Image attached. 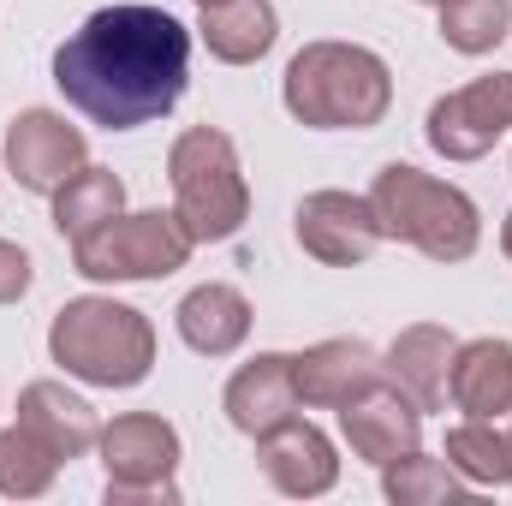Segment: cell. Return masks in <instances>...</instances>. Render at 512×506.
<instances>
[{
  "label": "cell",
  "instance_id": "obj_1",
  "mask_svg": "<svg viewBox=\"0 0 512 506\" xmlns=\"http://www.w3.org/2000/svg\"><path fill=\"white\" fill-rule=\"evenodd\" d=\"M54 84L102 131L167 120L191 84V24L161 6H102L54 48Z\"/></svg>",
  "mask_w": 512,
  "mask_h": 506
},
{
  "label": "cell",
  "instance_id": "obj_2",
  "mask_svg": "<svg viewBox=\"0 0 512 506\" xmlns=\"http://www.w3.org/2000/svg\"><path fill=\"white\" fill-rule=\"evenodd\" d=\"M280 102L310 131H370L393 108V72L364 42H304L286 60Z\"/></svg>",
  "mask_w": 512,
  "mask_h": 506
},
{
  "label": "cell",
  "instance_id": "obj_3",
  "mask_svg": "<svg viewBox=\"0 0 512 506\" xmlns=\"http://www.w3.org/2000/svg\"><path fill=\"white\" fill-rule=\"evenodd\" d=\"M48 358L84 387H137L155 370V322L102 292L66 298L48 322Z\"/></svg>",
  "mask_w": 512,
  "mask_h": 506
},
{
  "label": "cell",
  "instance_id": "obj_4",
  "mask_svg": "<svg viewBox=\"0 0 512 506\" xmlns=\"http://www.w3.org/2000/svg\"><path fill=\"white\" fill-rule=\"evenodd\" d=\"M370 203H376V221H382L387 239L423 251L429 262H465L483 245L477 203L459 185H447L411 161H387L370 185Z\"/></svg>",
  "mask_w": 512,
  "mask_h": 506
},
{
  "label": "cell",
  "instance_id": "obj_5",
  "mask_svg": "<svg viewBox=\"0 0 512 506\" xmlns=\"http://www.w3.org/2000/svg\"><path fill=\"white\" fill-rule=\"evenodd\" d=\"M173 215L197 245H227L251 221V185L239 167V143L221 126H191L167 149Z\"/></svg>",
  "mask_w": 512,
  "mask_h": 506
},
{
  "label": "cell",
  "instance_id": "obj_6",
  "mask_svg": "<svg viewBox=\"0 0 512 506\" xmlns=\"http://www.w3.org/2000/svg\"><path fill=\"white\" fill-rule=\"evenodd\" d=\"M197 251V239L179 227L173 209H143V215H114L90 239L72 245V268L84 280L120 286V280H167Z\"/></svg>",
  "mask_w": 512,
  "mask_h": 506
},
{
  "label": "cell",
  "instance_id": "obj_7",
  "mask_svg": "<svg viewBox=\"0 0 512 506\" xmlns=\"http://www.w3.org/2000/svg\"><path fill=\"white\" fill-rule=\"evenodd\" d=\"M102 471H108V506L131 501H179V429L161 411H126L114 423H102Z\"/></svg>",
  "mask_w": 512,
  "mask_h": 506
},
{
  "label": "cell",
  "instance_id": "obj_8",
  "mask_svg": "<svg viewBox=\"0 0 512 506\" xmlns=\"http://www.w3.org/2000/svg\"><path fill=\"white\" fill-rule=\"evenodd\" d=\"M507 131H512V72H489V78H471L465 90H447L423 120V137L441 161H483Z\"/></svg>",
  "mask_w": 512,
  "mask_h": 506
},
{
  "label": "cell",
  "instance_id": "obj_9",
  "mask_svg": "<svg viewBox=\"0 0 512 506\" xmlns=\"http://www.w3.org/2000/svg\"><path fill=\"white\" fill-rule=\"evenodd\" d=\"M84 161H90V143H84V131L72 126L66 114H54V108L12 114V126H6V173L24 191L54 197Z\"/></svg>",
  "mask_w": 512,
  "mask_h": 506
},
{
  "label": "cell",
  "instance_id": "obj_10",
  "mask_svg": "<svg viewBox=\"0 0 512 506\" xmlns=\"http://www.w3.org/2000/svg\"><path fill=\"white\" fill-rule=\"evenodd\" d=\"M292 233H298L304 256H316L322 268H358L387 239L376 221V203L352 197V191H310L292 215Z\"/></svg>",
  "mask_w": 512,
  "mask_h": 506
},
{
  "label": "cell",
  "instance_id": "obj_11",
  "mask_svg": "<svg viewBox=\"0 0 512 506\" xmlns=\"http://www.w3.org/2000/svg\"><path fill=\"white\" fill-rule=\"evenodd\" d=\"M340 435H346V447H352V459H364V465H393L399 453H417L423 447V405L405 393V387H370L364 399H352V405H340Z\"/></svg>",
  "mask_w": 512,
  "mask_h": 506
},
{
  "label": "cell",
  "instance_id": "obj_12",
  "mask_svg": "<svg viewBox=\"0 0 512 506\" xmlns=\"http://www.w3.org/2000/svg\"><path fill=\"white\" fill-rule=\"evenodd\" d=\"M292 370H298V399H304V411H340V405L364 399L370 387L387 381L382 352L364 346V340H352V334L316 340L310 352L292 358Z\"/></svg>",
  "mask_w": 512,
  "mask_h": 506
},
{
  "label": "cell",
  "instance_id": "obj_13",
  "mask_svg": "<svg viewBox=\"0 0 512 506\" xmlns=\"http://www.w3.org/2000/svg\"><path fill=\"white\" fill-rule=\"evenodd\" d=\"M256 459H262V477H268L286 501H316V495H328V489L340 483V453H334V441H328L316 423H304V417L268 429V435L256 441Z\"/></svg>",
  "mask_w": 512,
  "mask_h": 506
},
{
  "label": "cell",
  "instance_id": "obj_14",
  "mask_svg": "<svg viewBox=\"0 0 512 506\" xmlns=\"http://www.w3.org/2000/svg\"><path fill=\"white\" fill-rule=\"evenodd\" d=\"M221 405H227V423L239 435H251V441H262L280 423H292L304 411L292 352H256L251 364H239L233 381H227V393H221Z\"/></svg>",
  "mask_w": 512,
  "mask_h": 506
},
{
  "label": "cell",
  "instance_id": "obj_15",
  "mask_svg": "<svg viewBox=\"0 0 512 506\" xmlns=\"http://www.w3.org/2000/svg\"><path fill=\"white\" fill-rule=\"evenodd\" d=\"M453 358H459V334L441 322H411L399 328V340L387 346V381L405 387L423 411H447L453 405Z\"/></svg>",
  "mask_w": 512,
  "mask_h": 506
},
{
  "label": "cell",
  "instance_id": "obj_16",
  "mask_svg": "<svg viewBox=\"0 0 512 506\" xmlns=\"http://www.w3.org/2000/svg\"><path fill=\"white\" fill-rule=\"evenodd\" d=\"M453 411L477 417V423H495L512 441V340H459V358H453Z\"/></svg>",
  "mask_w": 512,
  "mask_h": 506
},
{
  "label": "cell",
  "instance_id": "obj_17",
  "mask_svg": "<svg viewBox=\"0 0 512 506\" xmlns=\"http://www.w3.org/2000/svg\"><path fill=\"white\" fill-rule=\"evenodd\" d=\"M173 322H179V340H185L197 358H233V352L251 340L256 310H251V298H245L239 286L203 280V286H191V292L179 298Z\"/></svg>",
  "mask_w": 512,
  "mask_h": 506
},
{
  "label": "cell",
  "instance_id": "obj_18",
  "mask_svg": "<svg viewBox=\"0 0 512 506\" xmlns=\"http://www.w3.org/2000/svg\"><path fill=\"white\" fill-rule=\"evenodd\" d=\"M18 423H24L36 441H48L66 465L84 459V453H96V441H102L96 405L78 399L66 381H30V387L18 393Z\"/></svg>",
  "mask_w": 512,
  "mask_h": 506
},
{
  "label": "cell",
  "instance_id": "obj_19",
  "mask_svg": "<svg viewBox=\"0 0 512 506\" xmlns=\"http://www.w3.org/2000/svg\"><path fill=\"white\" fill-rule=\"evenodd\" d=\"M191 30L221 66H256L280 42V12L274 0H215V6H197Z\"/></svg>",
  "mask_w": 512,
  "mask_h": 506
},
{
  "label": "cell",
  "instance_id": "obj_20",
  "mask_svg": "<svg viewBox=\"0 0 512 506\" xmlns=\"http://www.w3.org/2000/svg\"><path fill=\"white\" fill-rule=\"evenodd\" d=\"M114 215H126V179L114 167H78L60 191H54V233L60 239H90L96 227H108Z\"/></svg>",
  "mask_w": 512,
  "mask_h": 506
},
{
  "label": "cell",
  "instance_id": "obj_21",
  "mask_svg": "<svg viewBox=\"0 0 512 506\" xmlns=\"http://www.w3.org/2000/svg\"><path fill=\"white\" fill-rule=\"evenodd\" d=\"M441 459H447L471 489H507L512 483V441L495 429V423H477V417L453 423Z\"/></svg>",
  "mask_w": 512,
  "mask_h": 506
},
{
  "label": "cell",
  "instance_id": "obj_22",
  "mask_svg": "<svg viewBox=\"0 0 512 506\" xmlns=\"http://www.w3.org/2000/svg\"><path fill=\"white\" fill-rule=\"evenodd\" d=\"M382 495L393 506H441V501H465L471 483L447 459H429L417 447V453H399L393 465H382Z\"/></svg>",
  "mask_w": 512,
  "mask_h": 506
},
{
  "label": "cell",
  "instance_id": "obj_23",
  "mask_svg": "<svg viewBox=\"0 0 512 506\" xmlns=\"http://www.w3.org/2000/svg\"><path fill=\"white\" fill-rule=\"evenodd\" d=\"M60 465H66V459H60L48 441H36L24 423L0 429V495H6V501H36V495H48L54 477H60Z\"/></svg>",
  "mask_w": 512,
  "mask_h": 506
},
{
  "label": "cell",
  "instance_id": "obj_24",
  "mask_svg": "<svg viewBox=\"0 0 512 506\" xmlns=\"http://www.w3.org/2000/svg\"><path fill=\"white\" fill-rule=\"evenodd\" d=\"M441 12V42L453 54H495L512 30V0H447Z\"/></svg>",
  "mask_w": 512,
  "mask_h": 506
},
{
  "label": "cell",
  "instance_id": "obj_25",
  "mask_svg": "<svg viewBox=\"0 0 512 506\" xmlns=\"http://www.w3.org/2000/svg\"><path fill=\"white\" fill-rule=\"evenodd\" d=\"M30 280H36V262L24 245H12V239H0V304H18L24 292H30Z\"/></svg>",
  "mask_w": 512,
  "mask_h": 506
},
{
  "label": "cell",
  "instance_id": "obj_26",
  "mask_svg": "<svg viewBox=\"0 0 512 506\" xmlns=\"http://www.w3.org/2000/svg\"><path fill=\"white\" fill-rule=\"evenodd\" d=\"M501 251H507V262H512V215L501 221Z\"/></svg>",
  "mask_w": 512,
  "mask_h": 506
},
{
  "label": "cell",
  "instance_id": "obj_27",
  "mask_svg": "<svg viewBox=\"0 0 512 506\" xmlns=\"http://www.w3.org/2000/svg\"><path fill=\"white\" fill-rule=\"evenodd\" d=\"M417 6H447V0H417Z\"/></svg>",
  "mask_w": 512,
  "mask_h": 506
},
{
  "label": "cell",
  "instance_id": "obj_28",
  "mask_svg": "<svg viewBox=\"0 0 512 506\" xmlns=\"http://www.w3.org/2000/svg\"><path fill=\"white\" fill-rule=\"evenodd\" d=\"M197 6H215V0H197Z\"/></svg>",
  "mask_w": 512,
  "mask_h": 506
}]
</instances>
